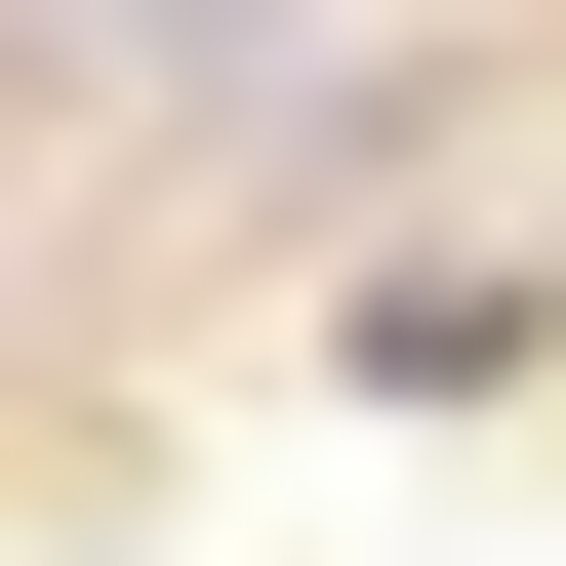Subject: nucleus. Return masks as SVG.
I'll return each instance as SVG.
<instances>
[{
	"instance_id": "nucleus-1",
	"label": "nucleus",
	"mask_w": 566,
	"mask_h": 566,
	"mask_svg": "<svg viewBox=\"0 0 566 566\" xmlns=\"http://www.w3.org/2000/svg\"><path fill=\"white\" fill-rule=\"evenodd\" d=\"M41 41H122V82H243V41H283V0H41Z\"/></svg>"
}]
</instances>
